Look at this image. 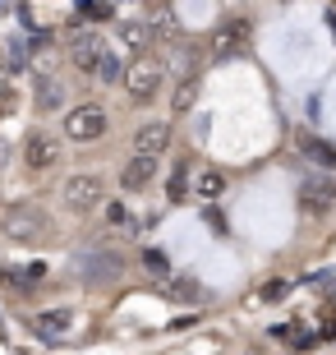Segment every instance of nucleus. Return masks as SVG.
I'll use <instances>...</instances> for the list:
<instances>
[{"label": "nucleus", "instance_id": "1", "mask_svg": "<svg viewBox=\"0 0 336 355\" xmlns=\"http://www.w3.org/2000/svg\"><path fill=\"white\" fill-rule=\"evenodd\" d=\"M0 231L14 240V245H42L51 236V217L37 208V203H10L5 217H0Z\"/></svg>", "mask_w": 336, "mask_h": 355}, {"label": "nucleus", "instance_id": "2", "mask_svg": "<svg viewBox=\"0 0 336 355\" xmlns=\"http://www.w3.org/2000/svg\"><path fill=\"white\" fill-rule=\"evenodd\" d=\"M60 198H65V208L74 212V217H88V212H97L106 203V180H102V175H92V171L69 175L65 189H60Z\"/></svg>", "mask_w": 336, "mask_h": 355}, {"label": "nucleus", "instance_id": "3", "mask_svg": "<svg viewBox=\"0 0 336 355\" xmlns=\"http://www.w3.org/2000/svg\"><path fill=\"white\" fill-rule=\"evenodd\" d=\"M161 74H166V69H161V60H152V55H139V60H134L130 69H125V92H130L134 102H152L157 97V88H161Z\"/></svg>", "mask_w": 336, "mask_h": 355}, {"label": "nucleus", "instance_id": "4", "mask_svg": "<svg viewBox=\"0 0 336 355\" xmlns=\"http://www.w3.org/2000/svg\"><path fill=\"white\" fill-rule=\"evenodd\" d=\"M332 203H336V180H332V175H309V180L299 184V212H304L309 222L327 217Z\"/></svg>", "mask_w": 336, "mask_h": 355}, {"label": "nucleus", "instance_id": "5", "mask_svg": "<svg viewBox=\"0 0 336 355\" xmlns=\"http://www.w3.org/2000/svg\"><path fill=\"white\" fill-rule=\"evenodd\" d=\"M65 134L74 139V144H97L106 134V111L97 102H83V106H74L65 116Z\"/></svg>", "mask_w": 336, "mask_h": 355}, {"label": "nucleus", "instance_id": "6", "mask_svg": "<svg viewBox=\"0 0 336 355\" xmlns=\"http://www.w3.org/2000/svg\"><path fill=\"white\" fill-rule=\"evenodd\" d=\"M152 180H157V157H143V153H134V157L125 162V171H120L125 194H143Z\"/></svg>", "mask_w": 336, "mask_h": 355}, {"label": "nucleus", "instance_id": "7", "mask_svg": "<svg viewBox=\"0 0 336 355\" xmlns=\"http://www.w3.org/2000/svg\"><path fill=\"white\" fill-rule=\"evenodd\" d=\"M170 148V125L166 120H148L139 134H134V153H143V157H161Z\"/></svg>", "mask_w": 336, "mask_h": 355}, {"label": "nucleus", "instance_id": "8", "mask_svg": "<svg viewBox=\"0 0 336 355\" xmlns=\"http://www.w3.org/2000/svg\"><path fill=\"white\" fill-rule=\"evenodd\" d=\"M69 323H74L69 309H42V314H33V332H37L42 342H51V346L69 332Z\"/></svg>", "mask_w": 336, "mask_h": 355}, {"label": "nucleus", "instance_id": "9", "mask_svg": "<svg viewBox=\"0 0 336 355\" xmlns=\"http://www.w3.org/2000/svg\"><path fill=\"white\" fill-rule=\"evenodd\" d=\"M55 157H60V148H55V139H46V134H33V139L24 144V162L33 166V171L55 166Z\"/></svg>", "mask_w": 336, "mask_h": 355}, {"label": "nucleus", "instance_id": "10", "mask_svg": "<svg viewBox=\"0 0 336 355\" xmlns=\"http://www.w3.org/2000/svg\"><path fill=\"white\" fill-rule=\"evenodd\" d=\"M97 51H102V37H92V33H78V37L69 42V65L88 74L92 60H97Z\"/></svg>", "mask_w": 336, "mask_h": 355}, {"label": "nucleus", "instance_id": "11", "mask_svg": "<svg viewBox=\"0 0 336 355\" xmlns=\"http://www.w3.org/2000/svg\"><path fill=\"white\" fill-rule=\"evenodd\" d=\"M92 79L97 83H120L125 79V65H120V55L111 51V46H102V51H97V60H92V69H88Z\"/></svg>", "mask_w": 336, "mask_h": 355}, {"label": "nucleus", "instance_id": "12", "mask_svg": "<svg viewBox=\"0 0 336 355\" xmlns=\"http://www.w3.org/2000/svg\"><path fill=\"white\" fill-rule=\"evenodd\" d=\"M33 83H37V111H60L65 106V88L51 74H33Z\"/></svg>", "mask_w": 336, "mask_h": 355}, {"label": "nucleus", "instance_id": "13", "mask_svg": "<svg viewBox=\"0 0 336 355\" xmlns=\"http://www.w3.org/2000/svg\"><path fill=\"white\" fill-rule=\"evenodd\" d=\"M143 272L157 277V282H166V277H170V259L161 250H143Z\"/></svg>", "mask_w": 336, "mask_h": 355}, {"label": "nucleus", "instance_id": "14", "mask_svg": "<svg viewBox=\"0 0 336 355\" xmlns=\"http://www.w3.org/2000/svg\"><path fill=\"white\" fill-rule=\"evenodd\" d=\"M120 37H125V46H130V51H148L152 33H148V24H125V28H120Z\"/></svg>", "mask_w": 336, "mask_h": 355}, {"label": "nucleus", "instance_id": "15", "mask_svg": "<svg viewBox=\"0 0 336 355\" xmlns=\"http://www.w3.org/2000/svg\"><path fill=\"white\" fill-rule=\"evenodd\" d=\"M221 189H226V175L207 166V171L198 175V194H203V198H221Z\"/></svg>", "mask_w": 336, "mask_h": 355}, {"label": "nucleus", "instance_id": "16", "mask_svg": "<svg viewBox=\"0 0 336 355\" xmlns=\"http://www.w3.org/2000/svg\"><path fill=\"white\" fill-rule=\"evenodd\" d=\"M166 194H170V203H180V198H189V171H184V166H175V171H170Z\"/></svg>", "mask_w": 336, "mask_h": 355}, {"label": "nucleus", "instance_id": "17", "mask_svg": "<svg viewBox=\"0 0 336 355\" xmlns=\"http://www.w3.org/2000/svg\"><path fill=\"white\" fill-rule=\"evenodd\" d=\"M194 102H198V74H189L184 88H175V111H189Z\"/></svg>", "mask_w": 336, "mask_h": 355}, {"label": "nucleus", "instance_id": "18", "mask_svg": "<svg viewBox=\"0 0 336 355\" xmlns=\"http://www.w3.org/2000/svg\"><path fill=\"white\" fill-rule=\"evenodd\" d=\"M106 226H116V231H125V226H130V212H125V203H106Z\"/></svg>", "mask_w": 336, "mask_h": 355}, {"label": "nucleus", "instance_id": "19", "mask_svg": "<svg viewBox=\"0 0 336 355\" xmlns=\"http://www.w3.org/2000/svg\"><path fill=\"white\" fill-rule=\"evenodd\" d=\"M14 106V79H10V69L0 65V111H10Z\"/></svg>", "mask_w": 336, "mask_h": 355}, {"label": "nucleus", "instance_id": "20", "mask_svg": "<svg viewBox=\"0 0 336 355\" xmlns=\"http://www.w3.org/2000/svg\"><path fill=\"white\" fill-rule=\"evenodd\" d=\"M309 157H318L323 166H336V144H309Z\"/></svg>", "mask_w": 336, "mask_h": 355}, {"label": "nucleus", "instance_id": "21", "mask_svg": "<svg viewBox=\"0 0 336 355\" xmlns=\"http://www.w3.org/2000/svg\"><path fill=\"white\" fill-rule=\"evenodd\" d=\"M281 295H285V282H281V277H276V282H267V286H263V300H267V304H276V300H281Z\"/></svg>", "mask_w": 336, "mask_h": 355}, {"label": "nucleus", "instance_id": "22", "mask_svg": "<svg viewBox=\"0 0 336 355\" xmlns=\"http://www.w3.org/2000/svg\"><path fill=\"white\" fill-rule=\"evenodd\" d=\"M166 300H203V295H198L194 286H170V291H166Z\"/></svg>", "mask_w": 336, "mask_h": 355}, {"label": "nucleus", "instance_id": "23", "mask_svg": "<svg viewBox=\"0 0 336 355\" xmlns=\"http://www.w3.org/2000/svg\"><path fill=\"white\" fill-rule=\"evenodd\" d=\"M83 14H88V19H111V5H92V0H88Z\"/></svg>", "mask_w": 336, "mask_h": 355}, {"label": "nucleus", "instance_id": "24", "mask_svg": "<svg viewBox=\"0 0 336 355\" xmlns=\"http://www.w3.org/2000/svg\"><path fill=\"white\" fill-rule=\"evenodd\" d=\"M203 222H207V226H212V231H217V236H226V217H221V212H207Z\"/></svg>", "mask_w": 336, "mask_h": 355}, {"label": "nucleus", "instance_id": "25", "mask_svg": "<svg viewBox=\"0 0 336 355\" xmlns=\"http://www.w3.org/2000/svg\"><path fill=\"white\" fill-rule=\"evenodd\" d=\"M327 28H332V37H336V10H332V14H327Z\"/></svg>", "mask_w": 336, "mask_h": 355}, {"label": "nucleus", "instance_id": "26", "mask_svg": "<svg viewBox=\"0 0 336 355\" xmlns=\"http://www.w3.org/2000/svg\"><path fill=\"white\" fill-rule=\"evenodd\" d=\"M5 10H14V0H0V14H5Z\"/></svg>", "mask_w": 336, "mask_h": 355}]
</instances>
